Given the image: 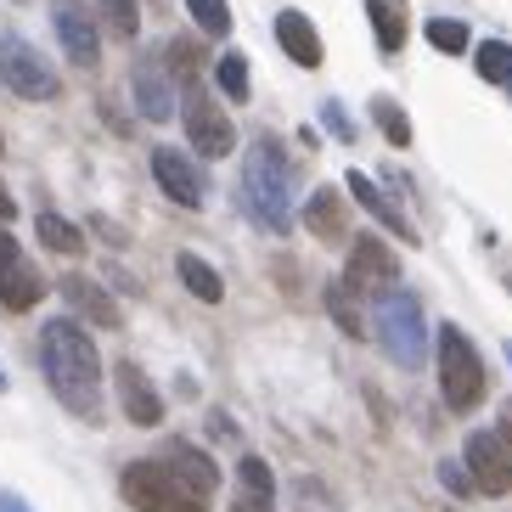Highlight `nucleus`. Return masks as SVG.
Wrapping results in <instances>:
<instances>
[{
  "instance_id": "obj_1",
  "label": "nucleus",
  "mask_w": 512,
  "mask_h": 512,
  "mask_svg": "<svg viewBox=\"0 0 512 512\" xmlns=\"http://www.w3.org/2000/svg\"><path fill=\"white\" fill-rule=\"evenodd\" d=\"M40 366H46V383L68 411H79L85 422L102 417V355H96L91 332L79 321L57 316L40 332Z\"/></svg>"
},
{
  "instance_id": "obj_2",
  "label": "nucleus",
  "mask_w": 512,
  "mask_h": 512,
  "mask_svg": "<svg viewBox=\"0 0 512 512\" xmlns=\"http://www.w3.org/2000/svg\"><path fill=\"white\" fill-rule=\"evenodd\" d=\"M237 197H242V209L254 214L265 231H287L299 186H293L287 152L276 147V141H254V147H248V158H242V186H237Z\"/></svg>"
},
{
  "instance_id": "obj_3",
  "label": "nucleus",
  "mask_w": 512,
  "mask_h": 512,
  "mask_svg": "<svg viewBox=\"0 0 512 512\" xmlns=\"http://www.w3.org/2000/svg\"><path fill=\"white\" fill-rule=\"evenodd\" d=\"M124 501L136 512H209V501L192 496L175 473L164 467V456H152V462H130L119 479Z\"/></svg>"
},
{
  "instance_id": "obj_4",
  "label": "nucleus",
  "mask_w": 512,
  "mask_h": 512,
  "mask_svg": "<svg viewBox=\"0 0 512 512\" xmlns=\"http://www.w3.org/2000/svg\"><path fill=\"white\" fill-rule=\"evenodd\" d=\"M439 389L456 411L479 406L484 400V366H479V349L467 344L462 327H445L439 332Z\"/></svg>"
},
{
  "instance_id": "obj_5",
  "label": "nucleus",
  "mask_w": 512,
  "mask_h": 512,
  "mask_svg": "<svg viewBox=\"0 0 512 512\" xmlns=\"http://www.w3.org/2000/svg\"><path fill=\"white\" fill-rule=\"evenodd\" d=\"M422 332H428V321H422V304L411 293L394 287V293L377 299V344L400 366H422Z\"/></svg>"
},
{
  "instance_id": "obj_6",
  "label": "nucleus",
  "mask_w": 512,
  "mask_h": 512,
  "mask_svg": "<svg viewBox=\"0 0 512 512\" xmlns=\"http://www.w3.org/2000/svg\"><path fill=\"white\" fill-rule=\"evenodd\" d=\"M0 79L12 85L23 102H57L62 79L29 40H17V34H0Z\"/></svg>"
},
{
  "instance_id": "obj_7",
  "label": "nucleus",
  "mask_w": 512,
  "mask_h": 512,
  "mask_svg": "<svg viewBox=\"0 0 512 512\" xmlns=\"http://www.w3.org/2000/svg\"><path fill=\"white\" fill-rule=\"evenodd\" d=\"M467 479L484 496H507L512 490V428H479L467 434Z\"/></svg>"
},
{
  "instance_id": "obj_8",
  "label": "nucleus",
  "mask_w": 512,
  "mask_h": 512,
  "mask_svg": "<svg viewBox=\"0 0 512 512\" xmlns=\"http://www.w3.org/2000/svg\"><path fill=\"white\" fill-rule=\"evenodd\" d=\"M181 124H186V141H192L203 158H226V152L237 147L231 119L220 113V102H214L203 85H186V91H181Z\"/></svg>"
},
{
  "instance_id": "obj_9",
  "label": "nucleus",
  "mask_w": 512,
  "mask_h": 512,
  "mask_svg": "<svg viewBox=\"0 0 512 512\" xmlns=\"http://www.w3.org/2000/svg\"><path fill=\"white\" fill-rule=\"evenodd\" d=\"M152 181L164 186L169 203H181V209H203V197H209V181H203V169L175 147H158L152 152Z\"/></svg>"
},
{
  "instance_id": "obj_10",
  "label": "nucleus",
  "mask_w": 512,
  "mask_h": 512,
  "mask_svg": "<svg viewBox=\"0 0 512 512\" xmlns=\"http://www.w3.org/2000/svg\"><path fill=\"white\" fill-rule=\"evenodd\" d=\"M51 23H57V40L62 51H68V62L74 68H96V57H102V29H96V17L79 6V0H57L51 6Z\"/></svg>"
},
{
  "instance_id": "obj_11",
  "label": "nucleus",
  "mask_w": 512,
  "mask_h": 512,
  "mask_svg": "<svg viewBox=\"0 0 512 512\" xmlns=\"http://www.w3.org/2000/svg\"><path fill=\"white\" fill-rule=\"evenodd\" d=\"M113 383H119L124 417L136 422V428H158V422H164V400H158V389L147 383V372H141L136 361H119V366H113Z\"/></svg>"
},
{
  "instance_id": "obj_12",
  "label": "nucleus",
  "mask_w": 512,
  "mask_h": 512,
  "mask_svg": "<svg viewBox=\"0 0 512 512\" xmlns=\"http://www.w3.org/2000/svg\"><path fill=\"white\" fill-rule=\"evenodd\" d=\"M394 276H400V259H394V248H383L377 237H361L355 248H349V271H344V282L355 287V293L389 287Z\"/></svg>"
},
{
  "instance_id": "obj_13",
  "label": "nucleus",
  "mask_w": 512,
  "mask_h": 512,
  "mask_svg": "<svg viewBox=\"0 0 512 512\" xmlns=\"http://www.w3.org/2000/svg\"><path fill=\"white\" fill-rule=\"evenodd\" d=\"M164 467L175 473V479L192 490V496H203L209 501L214 490H220V467L209 462V456L197 451V445H186V439H169V451H164Z\"/></svg>"
},
{
  "instance_id": "obj_14",
  "label": "nucleus",
  "mask_w": 512,
  "mask_h": 512,
  "mask_svg": "<svg viewBox=\"0 0 512 512\" xmlns=\"http://www.w3.org/2000/svg\"><path fill=\"white\" fill-rule=\"evenodd\" d=\"M130 91H136V113L152 124H164L169 113H175V96H169V74L158 68L152 57H141L136 68H130Z\"/></svg>"
},
{
  "instance_id": "obj_15",
  "label": "nucleus",
  "mask_w": 512,
  "mask_h": 512,
  "mask_svg": "<svg viewBox=\"0 0 512 512\" xmlns=\"http://www.w3.org/2000/svg\"><path fill=\"white\" fill-rule=\"evenodd\" d=\"M344 186L355 192V203H361L366 214H377V220H383L389 231H400L406 242H417V231H411V220H406L400 209H394V203H389V192H383V186H377L372 175H361V169H349V175H344Z\"/></svg>"
},
{
  "instance_id": "obj_16",
  "label": "nucleus",
  "mask_w": 512,
  "mask_h": 512,
  "mask_svg": "<svg viewBox=\"0 0 512 512\" xmlns=\"http://www.w3.org/2000/svg\"><path fill=\"white\" fill-rule=\"evenodd\" d=\"M276 40H282V51L299 68H321V34H316V23L304 12H282L276 17Z\"/></svg>"
},
{
  "instance_id": "obj_17",
  "label": "nucleus",
  "mask_w": 512,
  "mask_h": 512,
  "mask_svg": "<svg viewBox=\"0 0 512 512\" xmlns=\"http://www.w3.org/2000/svg\"><path fill=\"white\" fill-rule=\"evenodd\" d=\"M62 299L74 304L85 321H96V327H119V304L107 299L91 276H62Z\"/></svg>"
},
{
  "instance_id": "obj_18",
  "label": "nucleus",
  "mask_w": 512,
  "mask_h": 512,
  "mask_svg": "<svg viewBox=\"0 0 512 512\" xmlns=\"http://www.w3.org/2000/svg\"><path fill=\"white\" fill-rule=\"evenodd\" d=\"M366 12H372V29H377L383 57H400V51H406V34H411L406 0H366Z\"/></svg>"
},
{
  "instance_id": "obj_19",
  "label": "nucleus",
  "mask_w": 512,
  "mask_h": 512,
  "mask_svg": "<svg viewBox=\"0 0 512 512\" xmlns=\"http://www.w3.org/2000/svg\"><path fill=\"white\" fill-rule=\"evenodd\" d=\"M304 226L316 231L321 242H344L349 237V214H344V197L332 192V186H321L310 203H304Z\"/></svg>"
},
{
  "instance_id": "obj_20",
  "label": "nucleus",
  "mask_w": 512,
  "mask_h": 512,
  "mask_svg": "<svg viewBox=\"0 0 512 512\" xmlns=\"http://www.w3.org/2000/svg\"><path fill=\"white\" fill-rule=\"evenodd\" d=\"M40 299H46V276L34 271L29 259L12 265V271H0V304L6 310H34Z\"/></svg>"
},
{
  "instance_id": "obj_21",
  "label": "nucleus",
  "mask_w": 512,
  "mask_h": 512,
  "mask_svg": "<svg viewBox=\"0 0 512 512\" xmlns=\"http://www.w3.org/2000/svg\"><path fill=\"white\" fill-rule=\"evenodd\" d=\"M175 271H181L186 293H197L203 304H220V299H226V282H220V271H214L209 259H197V254H175Z\"/></svg>"
},
{
  "instance_id": "obj_22",
  "label": "nucleus",
  "mask_w": 512,
  "mask_h": 512,
  "mask_svg": "<svg viewBox=\"0 0 512 512\" xmlns=\"http://www.w3.org/2000/svg\"><path fill=\"white\" fill-rule=\"evenodd\" d=\"M34 231H40V242H46L51 254H85V231L74 226V220H62V214H40L34 220Z\"/></svg>"
},
{
  "instance_id": "obj_23",
  "label": "nucleus",
  "mask_w": 512,
  "mask_h": 512,
  "mask_svg": "<svg viewBox=\"0 0 512 512\" xmlns=\"http://www.w3.org/2000/svg\"><path fill=\"white\" fill-rule=\"evenodd\" d=\"M327 310H332V321H338L349 338H366V316H361V304H355V287H349V282H332L327 287Z\"/></svg>"
},
{
  "instance_id": "obj_24",
  "label": "nucleus",
  "mask_w": 512,
  "mask_h": 512,
  "mask_svg": "<svg viewBox=\"0 0 512 512\" xmlns=\"http://www.w3.org/2000/svg\"><path fill=\"white\" fill-rule=\"evenodd\" d=\"M473 62H479V79H490V85H512V46L507 40H484V46L473 51Z\"/></svg>"
},
{
  "instance_id": "obj_25",
  "label": "nucleus",
  "mask_w": 512,
  "mask_h": 512,
  "mask_svg": "<svg viewBox=\"0 0 512 512\" xmlns=\"http://www.w3.org/2000/svg\"><path fill=\"white\" fill-rule=\"evenodd\" d=\"M96 6H102V23H107L113 40H136L141 34V6L136 0H96Z\"/></svg>"
},
{
  "instance_id": "obj_26",
  "label": "nucleus",
  "mask_w": 512,
  "mask_h": 512,
  "mask_svg": "<svg viewBox=\"0 0 512 512\" xmlns=\"http://www.w3.org/2000/svg\"><path fill=\"white\" fill-rule=\"evenodd\" d=\"M237 490H242V496H259V501H276L271 467L259 462V456H242V462H237Z\"/></svg>"
},
{
  "instance_id": "obj_27",
  "label": "nucleus",
  "mask_w": 512,
  "mask_h": 512,
  "mask_svg": "<svg viewBox=\"0 0 512 512\" xmlns=\"http://www.w3.org/2000/svg\"><path fill=\"white\" fill-rule=\"evenodd\" d=\"M186 12L197 17V29L209 34V40H226L231 34V6L226 0H186Z\"/></svg>"
},
{
  "instance_id": "obj_28",
  "label": "nucleus",
  "mask_w": 512,
  "mask_h": 512,
  "mask_svg": "<svg viewBox=\"0 0 512 512\" xmlns=\"http://www.w3.org/2000/svg\"><path fill=\"white\" fill-rule=\"evenodd\" d=\"M428 40H434L445 57H462L467 51V23H456V17H428Z\"/></svg>"
},
{
  "instance_id": "obj_29",
  "label": "nucleus",
  "mask_w": 512,
  "mask_h": 512,
  "mask_svg": "<svg viewBox=\"0 0 512 512\" xmlns=\"http://www.w3.org/2000/svg\"><path fill=\"white\" fill-rule=\"evenodd\" d=\"M214 79H220V91H226L231 102H248V62H242L237 51H226V57H220Z\"/></svg>"
},
{
  "instance_id": "obj_30",
  "label": "nucleus",
  "mask_w": 512,
  "mask_h": 512,
  "mask_svg": "<svg viewBox=\"0 0 512 512\" xmlns=\"http://www.w3.org/2000/svg\"><path fill=\"white\" fill-rule=\"evenodd\" d=\"M164 68H169V74H181L186 85H197V68H203V57H197L192 40H169V46H164Z\"/></svg>"
},
{
  "instance_id": "obj_31",
  "label": "nucleus",
  "mask_w": 512,
  "mask_h": 512,
  "mask_svg": "<svg viewBox=\"0 0 512 512\" xmlns=\"http://www.w3.org/2000/svg\"><path fill=\"white\" fill-rule=\"evenodd\" d=\"M372 113H377V124L389 130V141H394V147H406V141H411V119H406V113H400L394 102H377Z\"/></svg>"
},
{
  "instance_id": "obj_32",
  "label": "nucleus",
  "mask_w": 512,
  "mask_h": 512,
  "mask_svg": "<svg viewBox=\"0 0 512 512\" xmlns=\"http://www.w3.org/2000/svg\"><path fill=\"white\" fill-rule=\"evenodd\" d=\"M12 265H23V254H17V237L0 226V271H12Z\"/></svg>"
},
{
  "instance_id": "obj_33",
  "label": "nucleus",
  "mask_w": 512,
  "mask_h": 512,
  "mask_svg": "<svg viewBox=\"0 0 512 512\" xmlns=\"http://www.w3.org/2000/svg\"><path fill=\"white\" fill-rule=\"evenodd\" d=\"M439 479L451 484L456 496H467V490H473V479H467V473H462V467H456V462H445V467H439Z\"/></svg>"
},
{
  "instance_id": "obj_34",
  "label": "nucleus",
  "mask_w": 512,
  "mask_h": 512,
  "mask_svg": "<svg viewBox=\"0 0 512 512\" xmlns=\"http://www.w3.org/2000/svg\"><path fill=\"white\" fill-rule=\"evenodd\" d=\"M321 119H327L332 130H338V136L349 141V119H344V107H338V102H327V113H321Z\"/></svg>"
},
{
  "instance_id": "obj_35",
  "label": "nucleus",
  "mask_w": 512,
  "mask_h": 512,
  "mask_svg": "<svg viewBox=\"0 0 512 512\" xmlns=\"http://www.w3.org/2000/svg\"><path fill=\"white\" fill-rule=\"evenodd\" d=\"M276 507V501H259V496H242V490H237V507H231V512H271Z\"/></svg>"
},
{
  "instance_id": "obj_36",
  "label": "nucleus",
  "mask_w": 512,
  "mask_h": 512,
  "mask_svg": "<svg viewBox=\"0 0 512 512\" xmlns=\"http://www.w3.org/2000/svg\"><path fill=\"white\" fill-rule=\"evenodd\" d=\"M0 512H29V501L17 496V490H0Z\"/></svg>"
},
{
  "instance_id": "obj_37",
  "label": "nucleus",
  "mask_w": 512,
  "mask_h": 512,
  "mask_svg": "<svg viewBox=\"0 0 512 512\" xmlns=\"http://www.w3.org/2000/svg\"><path fill=\"white\" fill-rule=\"evenodd\" d=\"M12 214H17V203H12V197H6V192H0V226H6Z\"/></svg>"
},
{
  "instance_id": "obj_38",
  "label": "nucleus",
  "mask_w": 512,
  "mask_h": 512,
  "mask_svg": "<svg viewBox=\"0 0 512 512\" xmlns=\"http://www.w3.org/2000/svg\"><path fill=\"white\" fill-rule=\"evenodd\" d=\"M507 361H512V338H507Z\"/></svg>"
},
{
  "instance_id": "obj_39",
  "label": "nucleus",
  "mask_w": 512,
  "mask_h": 512,
  "mask_svg": "<svg viewBox=\"0 0 512 512\" xmlns=\"http://www.w3.org/2000/svg\"><path fill=\"white\" fill-rule=\"evenodd\" d=\"M0 389H6V372H0Z\"/></svg>"
},
{
  "instance_id": "obj_40",
  "label": "nucleus",
  "mask_w": 512,
  "mask_h": 512,
  "mask_svg": "<svg viewBox=\"0 0 512 512\" xmlns=\"http://www.w3.org/2000/svg\"><path fill=\"white\" fill-rule=\"evenodd\" d=\"M0 158H6V141H0Z\"/></svg>"
}]
</instances>
